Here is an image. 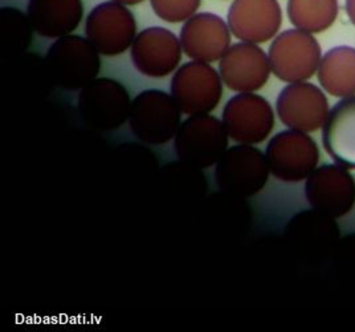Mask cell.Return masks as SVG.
<instances>
[{
	"instance_id": "cell-1",
	"label": "cell",
	"mask_w": 355,
	"mask_h": 332,
	"mask_svg": "<svg viewBox=\"0 0 355 332\" xmlns=\"http://www.w3.org/2000/svg\"><path fill=\"white\" fill-rule=\"evenodd\" d=\"M101 69L100 52L77 35L59 38L45 55V71L55 85L64 90H83Z\"/></svg>"
},
{
	"instance_id": "cell-2",
	"label": "cell",
	"mask_w": 355,
	"mask_h": 332,
	"mask_svg": "<svg viewBox=\"0 0 355 332\" xmlns=\"http://www.w3.org/2000/svg\"><path fill=\"white\" fill-rule=\"evenodd\" d=\"M180 113L173 96L158 90L141 92L133 101L129 125L134 136L151 145H162L177 136Z\"/></svg>"
},
{
	"instance_id": "cell-3",
	"label": "cell",
	"mask_w": 355,
	"mask_h": 332,
	"mask_svg": "<svg viewBox=\"0 0 355 332\" xmlns=\"http://www.w3.org/2000/svg\"><path fill=\"white\" fill-rule=\"evenodd\" d=\"M228 132L214 116L195 115L180 124L175 136L178 157L189 165L206 169L218 164L228 147Z\"/></svg>"
},
{
	"instance_id": "cell-4",
	"label": "cell",
	"mask_w": 355,
	"mask_h": 332,
	"mask_svg": "<svg viewBox=\"0 0 355 332\" xmlns=\"http://www.w3.org/2000/svg\"><path fill=\"white\" fill-rule=\"evenodd\" d=\"M268 58L272 72L286 83L311 78L322 59L315 38L298 28L282 32L269 47Z\"/></svg>"
},
{
	"instance_id": "cell-5",
	"label": "cell",
	"mask_w": 355,
	"mask_h": 332,
	"mask_svg": "<svg viewBox=\"0 0 355 332\" xmlns=\"http://www.w3.org/2000/svg\"><path fill=\"white\" fill-rule=\"evenodd\" d=\"M269 173L270 169L263 151L241 144L224 151L216 164L215 179L225 193L252 197L264 189Z\"/></svg>"
},
{
	"instance_id": "cell-6",
	"label": "cell",
	"mask_w": 355,
	"mask_h": 332,
	"mask_svg": "<svg viewBox=\"0 0 355 332\" xmlns=\"http://www.w3.org/2000/svg\"><path fill=\"white\" fill-rule=\"evenodd\" d=\"M171 96L184 115H208L219 106L222 78L205 61L183 64L171 80Z\"/></svg>"
},
{
	"instance_id": "cell-7",
	"label": "cell",
	"mask_w": 355,
	"mask_h": 332,
	"mask_svg": "<svg viewBox=\"0 0 355 332\" xmlns=\"http://www.w3.org/2000/svg\"><path fill=\"white\" fill-rule=\"evenodd\" d=\"M130 97L126 88L112 78H94L78 96V112L89 126L113 131L129 120Z\"/></svg>"
},
{
	"instance_id": "cell-8",
	"label": "cell",
	"mask_w": 355,
	"mask_h": 332,
	"mask_svg": "<svg viewBox=\"0 0 355 332\" xmlns=\"http://www.w3.org/2000/svg\"><path fill=\"white\" fill-rule=\"evenodd\" d=\"M266 156L270 173L285 182L308 179L320 161V151L314 140L296 129L272 137Z\"/></svg>"
},
{
	"instance_id": "cell-9",
	"label": "cell",
	"mask_w": 355,
	"mask_h": 332,
	"mask_svg": "<svg viewBox=\"0 0 355 332\" xmlns=\"http://www.w3.org/2000/svg\"><path fill=\"white\" fill-rule=\"evenodd\" d=\"M137 24L130 10L119 1L96 6L85 23L89 42L105 56H117L133 46Z\"/></svg>"
},
{
	"instance_id": "cell-10",
	"label": "cell",
	"mask_w": 355,
	"mask_h": 332,
	"mask_svg": "<svg viewBox=\"0 0 355 332\" xmlns=\"http://www.w3.org/2000/svg\"><path fill=\"white\" fill-rule=\"evenodd\" d=\"M223 124L230 137L240 144L266 141L275 126V113L264 97L251 92L234 96L223 110Z\"/></svg>"
},
{
	"instance_id": "cell-11",
	"label": "cell",
	"mask_w": 355,
	"mask_h": 332,
	"mask_svg": "<svg viewBox=\"0 0 355 332\" xmlns=\"http://www.w3.org/2000/svg\"><path fill=\"white\" fill-rule=\"evenodd\" d=\"M305 196L313 209L340 218L354 208V179L342 166L322 165L306 179Z\"/></svg>"
},
{
	"instance_id": "cell-12",
	"label": "cell",
	"mask_w": 355,
	"mask_h": 332,
	"mask_svg": "<svg viewBox=\"0 0 355 332\" xmlns=\"http://www.w3.org/2000/svg\"><path fill=\"white\" fill-rule=\"evenodd\" d=\"M276 109L286 126L305 133L324 126L329 116L324 92L314 84L302 81L289 84L280 92Z\"/></svg>"
},
{
	"instance_id": "cell-13",
	"label": "cell",
	"mask_w": 355,
	"mask_h": 332,
	"mask_svg": "<svg viewBox=\"0 0 355 332\" xmlns=\"http://www.w3.org/2000/svg\"><path fill=\"white\" fill-rule=\"evenodd\" d=\"M182 49L175 33L163 27H150L135 36L132 60L139 74L164 77L177 69L182 60Z\"/></svg>"
},
{
	"instance_id": "cell-14",
	"label": "cell",
	"mask_w": 355,
	"mask_h": 332,
	"mask_svg": "<svg viewBox=\"0 0 355 332\" xmlns=\"http://www.w3.org/2000/svg\"><path fill=\"white\" fill-rule=\"evenodd\" d=\"M219 69L225 85L241 93L261 90L272 72L266 52L247 42L230 47L220 59Z\"/></svg>"
},
{
	"instance_id": "cell-15",
	"label": "cell",
	"mask_w": 355,
	"mask_h": 332,
	"mask_svg": "<svg viewBox=\"0 0 355 332\" xmlns=\"http://www.w3.org/2000/svg\"><path fill=\"white\" fill-rule=\"evenodd\" d=\"M227 19L230 30L239 40L266 43L282 27V7L277 0H235Z\"/></svg>"
},
{
	"instance_id": "cell-16",
	"label": "cell",
	"mask_w": 355,
	"mask_h": 332,
	"mask_svg": "<svg viewBox=\"0 0 355 332\" xmlns=\"http://www.w3.org/2000/svg\"><path fill=\"white\" fill-rule=\"evenodd\" d=\"M228 24L211 13H200L186 20L180 30L183 52L193 60L212 63L222 59L231 44Z\"/></svg>"
},
{
	"instance_id": "cell-17",
	"label": "cell",
	"mask_w": 355,
	"mask_h": 332,
	"mask_svg": "<svg viewBox=\"0 0 355 332\" xmlns=\"http://www.w3.org/2000/svg\"><path fill=\"white\" fill-rule=\"evenodd\" d=\"M288 233L305 254L321 260L331 257L340 241V227L334 217L317 209L296 215Z\"/></svg>"
},
{
	"instance_id": "cell-18",
	"label": "cell",
	"mask_w": 355,
	"mask_h": 332,
	"mask_svg": "<svg viewBox=\"0 0 355 332\" xmlns=\"http://www.w3.org/2000/svg\"><path fill=\"white\" fill-rule=\"evenodd\" d=\"M322 145L336 164L355 170V96L333 106L322 126Z\"/></svg>"
},
{
	"instance_id": "cell-19",
	"label": "cell",
	"mask_w": 355,
	"mask_h": 332,
	"mask_svg": "<svg viewBox=\"0 0 355 332\" xmlns=\"http://www.w3.org/2000/svg\"><path fill=\"white\" fill-rule=\"evenodd\" d=\"M27 15L36 33L59 39L80 26L84 8L81 0H30Z\"/></svg>"
},
{
	"instance_id": "cell-20",
	"label": "cell",
	"mask_w": 355,
	"mask_h": 332,
	"mask_svg": "<svg viewBox=\"0 0 355 332\" xmlns=\"http://www.w3.org/2000/svg\"><path fill=\"white\" fill-rule=\"evenodd\" d=\"M318 80L327 93L337 97L355 94V48H331L322 56L318 67Z\"/></svg>"
},
{
	"instance_id": "cell-21",
	"label": "cell",
	"mask_w": 355,
	"mask_h": 332,
	"mask_svg": "<svg viewBox=\"0 0 355 332\" xmlns=\"http://www.w3.org/2000/svg\"><path fill=\"white\" fill-rule=\"evenodd\" d=\"M288 16L298 30L320 33L334 24L338 16V0H289Z\"/></svg>"
},
{
	"instance_id": "cell-22",
	"label": "cell",
	"mask_w": 355,
	"mask_h": 332,
	"mask_svg": "<svg viewBox=\"0 0 355 332\" xmlns=\"http://www.w3.org/2000/svg\"><path fill=\"white\" fill-rule=\"evenodd\" d=\"M32 26L28 15L15 7L0 10V46L4 58H15L27 51L32 42Z\"/></svg>"
},
{
	"instance_id": "cell-23",
	"label": "cell",
	"mask_w": 355,
	"mask_h": 332,
	"mask_svg": "<svg viewBox=\"0 0 355 332\" xmlns=\"http://www.w3.org/2000/svg\"><path fill=\"white\" fill-rule=\"evenodd\" d=\"M158 17L167 23H180L195 15L200 0H150Z\"/></svg>"
},
{
	"instance_id": "cell-24",
	"label": "cell",
	"mask_w": 355,
	"mask_h": 332,
	"mask_svg": "<svg viewBox=\"0 0 355 332\" xmlns=\"http://www.w3.org/2000/svg\"><path fill=\"white\" fill-rule=\"evenodd\" d=\"M331 263L343 279L355 282V233L338 241L331 254Z\"/></svg>"
},
{
	"instance_id": "cell-25",
	"label": "cell",
	"mask_w": 355,
	"mask_h": 332,
	"mask_svg": "<svg viewBox=\"0 0 355 332\" xmlns=\"http://www.w3.org/2000/svg\"><path fill=\"white\" fill-rule=\"evenodd\" d=\"M346 13L350 19V22L355 26V0H346Z\"/></svg>"
},
{
	"instance_id": "cell-26",
	"label": "cell",
	"mask_w": 355,
	"mask_h": 332,
	"mask_svg": "<svg viewBox=\"0 0 355 332\" xmlns=\"http://www.w3.org/2000/svg\"><path fill=\"white\" fill-rule=\"evenodd\" d=\"M114 1H119V3L125 4V6H135V4H139V3H142L144 0H114Z\"/></svg>"
}]
</instances>
